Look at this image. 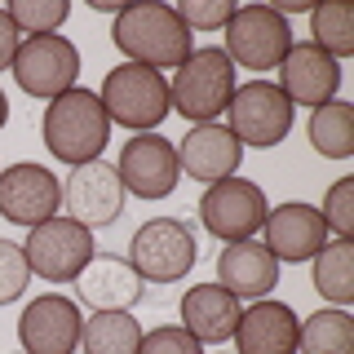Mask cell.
Masks as SVG:
<instances>
[{"mask_svg": "<svg viewBox=\"0 0 354 354\" xmlns=\"http://www.w3.org/2000/svg\"><path fill=\"white\" fill-rule=\"evenodd\" d=\"M80 328H84V315H80V306H75L71 297L44 292L36 301H27L22 315H18L22 354H75Z\"/></svg>", "mask_w": 354, "mask_h": 354, "instance_id": "5bb4252c", "label": "cell"}, {"mask_svg": "<svg viewBox=\"0 0 354 354\" xmlns=\"http://www.w3.org/2000/svg\"><path fill=\"white\" fill-rule=\"evenodd\" d=\"M97 102H102L111 124H124L133 133H155L169 120V80L142 62H120L102 75Z\"/></svg>", "mask_w": 354, "mask_h": 354, "instance_id": "3957f363", "label": "cell"}, {"mask_svg": "<svg viewBox=\"0 0 354 354\" xmlns=\"http://www.w3.org/2000/svg\"><path fill=\"white\" fill-rule=\"evenodd\" d=\"M292 115H297V106L279 93L274 80H248V84H235V93H230L226 129L239 147L266 151V147H279L292 133Z\"/></svg>", "mask_w": 354, "mask_h": 354, "instance_id": "5b68a950", "label": "cell"}, {"mask_svg": "<svg viewBox=\"0 0 354 354\" xmlns=\"http://www.w3.org/2000/svg\"><path fill=\"white\" fill-rule=\"evenodd\" d=\"M22 252H27L31 274H40V279H49V283H71L75 274L97 257L93 252V230H84L80 221H71L62 213L40 221V226H31Z\"/></svg>", "mask_w": 354, "mask_h": 354, "instance_id": "9c48e42d", "label": "cell"}, {"mask_svg": "<svg viewBox=\"0 0 354 354\" xmlns=\"http://www.w3.org/2000/svg\"><path fill=\"white\" fill-rule=\"evenodd\" d=\"M230 93H235V66L217 49H195L191 58L173 71L169 80V111L186 115L191 124H217L226 115Z\"/></svg>", "mask_w": 354, "mask_h": 354, "instance_id": "277c9868", "label": "cell"}, {"mask_svg": "<svg viewBox=\"0 0 354 354\" xmlns=\"http://www.w3.org/2000/svg\"><path fill=\"white\" fill-rule=\"evenodd\" d=\"M266 213H270L266 191L248 177H221V182L204 186V195H199V221L221 243L252 239L266 226Z\"/></svg>", "mask_w": 354, "mask_h": 354, "instance_id": "52a82bcc", "label": "cell"}, {"mask_svg": "<svg viewBox=\"0 0 354 354\" xmlns=\"http://www.w3.org/2000/svg\"><path fill=\"white\" fill-rule=\"evenodd\" d=\"M5 14L22 36H58V27L71 14V5L66 0H14Z\"/></svg>", "mask_w": 354, "mask_h": 354, "instance_id": "4316f807", "label": "cell"}, {"mask_svg": "<svg viewBox=\"0 0 354 354\" xmlns=\"http://www.w3.org/2000/svg\"><path fill=\"white\" fill-rule=\"evenodd\" d=\"M274 71H279V93L292 106L319 111V106H328L332 97H337V88H341V62H332L328 53L315 49L310 40L292 44Z\"/></svg>", "mask_w": 354, "mask_h": 354, "instance_id": "9a60e30c", "label": "cell"}, {"mask_svg": "<svg viewBox=\"0 0 354 354\" xmlns=\"http://www.w3.org/2000/svg\"><path fill=\"white\" fill-rule=\"evenodd\" d=\"M27 279H31V266H27L22 243L0 239V306L18 301V297L27 292Z\"/></svg>", "mask_w": 354, "mask_h": 354, "instance_id": "f1b7e54d", "label": "cell"}, {"mask_svg": "<svg viewBox=\"0 0 354 354\" xmlns=\"http://www.w3.org/2000/svg\"><path fill=\"white\" fill-rule=\"evenodd\" d=\"M297 350L301 354H354V319H350V310H341V306L315 310V315L297 328Z\"/></svg>", "mask_w": 354, "mask_h": 354, "instance_id": "7402d4cb", "label": "cell"}, {"mask_svg": "<svg viewBox=\"0 0 354 354\" xmlns=\"http://www.w3.org/2000/svg\"><path fill=\"white\" fill-rule=\"evenodd\" d=\"M142 324L129 310H102V315L84 319L80 328V346L84 354H138Z\"/></svg>", "mask_w": 354, "mask_h": 354, "instance_id": "cb8c5ba5", "label": "cell"}, {"mask_svg": "<svg viewBox=\"0 0 354 354\" xmlns=\"http://www.w3.org/2000/svg\"><path fill=\"white\" fill-rule=\"evenodd\" d=\"M226 58L230 66H243V71H274L283 62V53L292 49V27H288L283 14H274L270 5H235L226 27Z\"/></svg>", "mask_w": 354, "mask_h": 354, "instance_id": "8992f818", "label": "cell"}, {"mask_svg": "<svg viewBox=\"0 0 354 354\" xmlns=\"http://www.w3.org/2000/svg\"><path fill=\"white\" fill-rule=\"evenodd\" d=\"M173 14L182 18V27L195 36V31H217V27H226L230 14H235V5H230V0H177Z\"/></svg>", "mask_w": 354, "mask_h": 354, "instance_id": "f546056e", "label": "cell"}, {"mask_svg": "<svg viewBox=\"0 0 354 354\" xmlns=\"http://www.w3.org/2000/svg\"><path fill=\"white\" fill-rule=\"evenodd\" d=\"M120 186L133 191L138 199H169L182 182V169H177V147L160 133H133L120 151Z\"/></svg>", "mask_w": 354, "mask_h": 354, "instance_id": "7c38bea8", "label": "cell"}, {"mask_svg": "<svg viewBox=\"0 0 354 354\" xmlns=\"http://www.w3.org/2000/svg\"><path fill=\"white\" fill-rule=\"evenodd\" d=\"M261 230H266V248H270V257L288 261V266L310 261L328 243V226H324V217H319V208L301 204V199H288V204L270 208Z\"/></svg>", "mask_w": 354, "mask_h": 354, "instance_id": "2e32d148", "label": "cell"}, {"mask_svg": "<svg viewBox=\"0 0 354 354\" xmlns=\"http://www.w3.org/2000/svg\"><path fill=\"white\" fill-rule=\"evenodd\" d=\"M310 261H315V288H319V297H328L332 306L346 310L354 301V243L350 239H332Z\"/></svg>", "mask_w": 354, "mask_h": 354, "instance_id": "603a6c76", "label": "cell"}, {"mask_svg": "<svg viewBox=\"0 0 354 354\" xmlns=\"http://www.w3.org/2000/svg\"><path fill=\"white\" fill-rule=\"evenodd\" d=\"M328 230H337V239L354 235V177H337L324 195V208H319Z\"/></svg>", "mask_w": 354, "mask_h": 354, "instance_id": "83f0119b", "label": "cell"}, {"mask_svg": "<svg viewBox=\"0 0 354 354\" xmlns=\"http://www.w3.org/2000/svg\"><path fill=\"white\" fill-rule=\"evenodd\" d=\"M310 36H315L310 44L324 49L332 62L350 58V53H354V14H350V5L332 0V5L310 9Z\"/></svg>", "mask_w": 354, "mask_h": 354, "instance_id": "484cf974", "label": "cell"}, {"mask_svg": "<svg viewBox=\"0 0 354 354\" xmlns=\"http://www.w3.org/2000/svg\"><path fill=\"white\" fill-rule=\"evenodd\" d=\"M58 213L80 221L84 230L120 221V213H124V186H120L115 164H106V160L75 164V169L62 177V208Z\"/></svg>", "mask_w": 354, "mask_h": 354, "instance_id": "8fae6325", "label": "cell"}, {"mask_svg": "<svg viewBox=\"0 0 354 354\" xmlns=\"http://www.w3.org/2000/svg\"><path fill=\"white\" fill-rule=\"evenodd\" d=\"M62 208V182L44 164H9L0 169V217H9L14 226H40V221L58 217Z\"/></svg>", "mask_w": 354, "mask_h": 354, "instance_id": "4fadbf2b", "label": "cell"}, {"mask_svg": "<svg viewBox=\"0 0 354 354\" xmlns=\"http://www.w3.org/2000/svg\"><path fill=\"white\" fill-rule=\"evenodd\" d=\"M138 354H204V346L186 332L182 324H164V328H151V332H142V341H138Z\"/></svg>", "mask_w": 354, "mask_h": 354, "instance_id": "4dcf8cb0", "label": "cell"}, {"mask_svg": "<svg viewBox=\"0 0 354 354\" xmlns=\"http://www.w3.org/2000/svg\"><path fill=\"white\" fill-rule=\"evenodd\" d=\"M75 292L93 315H102V310H133L147 292V283L124 257H106L102 252L75 274Z\"/></svg>", "mask_w": 354, "mask_h": 354, "instance_id": "ffe728a7", "label": "cell"}, {"mask_svg": "<svg viewBox=\"0 0 354 354\" xmlns=\"http://www.w3.org/2000/svg\"><path fill=\"white\" fill-rule=\"evenodd\" d=\"M239 160H243V147L230 138L226 124H195L177 142V169L204 186L221 182V177H235Z\"/></svg>", "mask_w": 354, "mask_h": 354, "instance_id": "e0dca14e", "label": "cell"}, {"mask_svg": "<svg viewBox=\"0 0 354 354\" xmlns=\"http://www.w3.org/2000/svg\"><path fill=\"white\" fill-rule=\"evenodd\" d=\"M239 310H243V301H235L221 283H195L182 297V328L199 346H221V341L235 337Z\"/></svg>", "mask_w": 354, "mask_h": 354, "instance_id": "44dd1931", "label": "cell"}, {"mask_svg": "<svg viewBox=\"0 0 354 354\" xmlns=\"http://www.w3.org/2000/svg\"><path fill=\"white\" fill-rule=\"evenodd\" d=\"M129 266L142 274V283H177L195 266V235L177 217H155L133 230Z\"/></svg>", "mask_w": 354, "mask_h": 354, "instance_id": "ba28073f", "label": "cell"}, {"mask_svg": "<svg viewBox=\"0 0 354 354\" xmlns=\"http://www.w3.org/2000/svg\"><path fill=\"white\" fill-rule=\"evenodd\" d=\"M217 283L226 288L235 301H261L270 297V288L279 283V261L270 257V248L257 239L226 243L217 257Z\"/></svg>", "mask_w": 354, "mask_h": 354, "instance_id": "ac0fdd59", "label": "cell"}, {"mask_svg": "<svg viewBox=\"0 0 354 354\" xmlns=\"http://www.w3.org/2000/svg\"><path fill=\"white\" fill-rule=\"evenodd\" d=\"M9 71H14L22 93L53 102V97L71 93L75 80H80V49L66 36H27L18 44Z\"/></svg>", "mask_w": 354, "mask_h": 354, "instance_id": "30bf717a", "label": "cell"}, {"mask_svg": "<svg viewBox=\"0 0 354 354\" xmlns=\"http://www.w3.org/2000/svg\"><path fill=\"white\" fill-rule=\"evenodd\" d=\"M5 120H9V97H5V88H0V129H5Z\"/></svg>", "mask_w": 354, "mask_h": 354, "instance_id": "d6a6232c", "label": "cell"}, {"mask_svg": "<svg viewBox=\"0 0 354 354\" xmlns=\"http://www.w3.org/2000/svg\"><path fill=\"white\" fill-rule=\"evenodd\" d=\"M310 147L324 160H350L354 155V106L332 97L328 106L310 111Z\"/></svg>", "mask_w": 354, "mask_h": 354, "instance_id": "d4e9b609", "label": "cell"}, {"mask_svg": "<svg viewBox=\"0 0 354 354\" xmlns=\"http://www.w3.org/2000/svg\"><path fill=\"white\" fill-rule=\"evenodd\" d=\"M111 44L129 62H142L151 71H177L195 53L191 31L182 27L173 5H155V0H129V5H120L115 22H111Z\"/></svg>", "mask_w": 354, "mask_h": 354, "instance_id": "6da1fadb", "label": "cell"}, {"mask_svg": "<svg viewBox=\"0 0 354 354\" xmlns=\"http://www.w3.org/2000/svg\"><path fill=\"white\" fill-rule=\"evenodd\" d=\"M18 44H22V31L14 27V22H9L5 9H0V71H9V66H14Z\"/></svg>", "mask_w": 354, "mask_h": 354, "instance_id": "1f68e13d", "label": "cell"}, {"mask_svg": "<svg viewBox=\"0 0 354 354\" xmlns=\"http://www.w3.org/2000/svg\"><path fill=\"white\" fill-rule=\"evenodd\" d=\"M106 142H111V120L102 102H97V93L75 84L71 93L53 97L44 106V147H49L53 160L71 164V169L88 160H102Z\"/></svg>", "mask_w": 354, "mask_h": 354, "instance_id": "7a4b0ae2", "label": "cell"}, {"mask_svg": "<svg viewBox=\"0 0 354 354\" xmlns=\"http://www.w3.org/2000/svg\"><path fill=\"white\" fill-rule=\"evenodd\" d=\"M297 328L301 319L292 315V306L261 297L248 310H239L235 346L239 354H297Z\"/></svg>", "mask_w": 354, "mask_h": 354, "instance_id": "d6986e66", "label": "cell"}]
</instances>
